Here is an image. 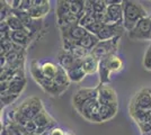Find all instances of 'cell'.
Returning a JSON list of instances; mask_svg holds the SVG:
<instances>
[{
	"mask_svg": "<svg viewBox=\"0 0 151 135\" xmlns=\"http://www.w3.org/2000/svg\"><path fill=\"white\" fill-rule=\"evenodd\" d=\"M35 36H36V35H34L31 31H28L27 28H25V29L15 31V32L10 31L7 39H10V41H13L15 44H17V45H19V46H22V47L27 49L28 45L31 44V42L34 39Z\"/></svg>",
	"mask_w": 151,
	"mask_h": 135,
	"instance_id": "cell-14",
	"label": "cell"
},
{
	"mask_svg": "<svg viewBox=\"0 0 151 135\" xmlns=\"http://www.w3.org/2000/svg\"><path fill=\"white\" fill-rule=\"evenodd\" d=\"M120 39L121 37H115V39H109V41L99 42L98 45L90 53L94 56H96L98 60L105 58V56L109 55V54L116 53L117 49H119V45H120Z\"/></svg>",
	"mask_w": 151,
	"mask_h": 135,
	"instance_id": "cell-9",
	"label": "cell"
},
{
	"mask_svg": "<svg viewBox=\"0 0 151 135\" xmlns=\"http://www.w3.org/2000/svg\"><path fill=\"white\" fill-rule=\"evenodd\" d=\"M104 17L105 25H123V1H108Z\"/></svg>",
	"mask_w": 151,
	"mask_h": 135,
	"instance_id": "cell-6",
	"label": "cell"
},
{
	"mask_svg": "<svg viewBox=\"0 0 151 135\" xmlns=\"http://www.w3.org/2000/svg\"><path fill=\"white\" fill-rule=\"evenodd\" d=\"M67 135H75V134H73L72 132H70V131H68V134H67Z\"/></svg>",
	"mask_w": 151,
	"mask_h": 135,
	"instance_id": "cell-26",
	"label": "cell"
},
{
	"mask_svg": "<svg viewBox=\"0 0 151 135\" xmlns=\"http://www.w3.org/2000/svg\"><path fill=\"white\" fill-rule=\"evenodd\" d=\"M45 109L43 101L38 97H29L23 100L20 105L15 107L12 111H9L8 119H12L20 126L25 127L29 122H33L34 118Z\"/></svg>",
	"mask_w": 151,
	"mask_h": 135,
	"instance_id": "cell-1",
	"label": "cell"
},
{
	"mask_svg": "<svg viewBox=\"0 0 151 135\" xmlns=\"http://www.w3.org/2000/svg\"><path fill=\"white\" fill-rule=\"evenodd\" d=\"M40 66H41L42 73L44 74L45 77L55 81V78H57V74L58 72H59V69H60V64L54 63L52 61H44V62H41L40 63Z\"/></svg>",
	"mask_w": 151,
	"mask_h": 135,
	"instance_id": "cell-19",
	"label": "cell"
},
{
	"mask_svg": "<svg viewBox=\"0 0 151 135\" xmlns=\"http://www.w3.org/2000/svg\"><path fill=\"white\" fill-rule=\"evenodd\" d=\"M99 107L101 104L98 101L97 97L90 98L87 101L80 105L79 107L75 108L79 115L83 117L86 121L90 123H101V116H99Z\"/></svg>",
	"mask_w": 151,
	"mask_h": 135,
	"instance_id": "cell-5",
	"label": "cell"
},
{
	"mask_svg": "<svg viewBox=\"0 0 151 135\" xmlns=\"http://www.w3.org/2000/svg\"><path fill=\"white\" fill-rule=\"evenodd\" d=\"M145 135H151V133H150V134H145Z\"/></svg>",
	"mask_w": 151,
	"mask_h": 135,
	"instance_id": "cell-27",
	"label": "cell"
},
{
	"mask_svg": "<svg viewBox=\"0 0 151 135\" xmlns=\"http://www.w3.org/2000/svg\"><path fill=\"white\" fill-rule=\"evenodd\" d=\"M55 14H57V20L63 18L64 16L70 14V1L69 0H59L57 1V9H55Z\"/></svg>",
	"mask_w": 151,
	"mask_h": 135,
	"instance_id": "cell-22",
	"label": "cell"
},
{
	"mask_svg": "<svg viewBox=\"0 0 151 135\" xmlns=\"http://www.w3.org/2000/svg\"><path fill=\"white\" fill-rule=\"evenodd\" d=\"M50 1L49 0H32L31 8L26 11L28 17L35 20H42L50 11Z\"/></svg>",
	"mask_w": 151,
	"mask_h": 135,
	"instance_id": "cell-13",
	"label": "cell"
},
{
	"mask_svg": "<svg viewBox=\"0 0 151 135\" xmlns=\"http://www.w3.org/2000/svg\"><path fill=\"white\" fill-rule=\"evenodd\" d=\"M150 92H151V88H150Z\"/></svg>",
	"mask_w": 151,
	"mask_h": 135,
	"instance_id": "cell-28",
	"label": "cell"
},
{
	"mask_svg": "<svg viewBox=\"0 0 151 135\" xmlns=\"http://www.w3.org/2000/svg\"><path fill=\"white\" fill-rule=\"evenodd\" d=\"M5 23L7 24V26L9 27V29L10 31H13V32H15V31H22V29H25L26 27L25 25H24V23H23V20L19 18L18 16H16L15 14H13L7 18L6 20H4Z\"/></svg>",
	"mask_w": 151,
	"mask_h": 135,
	"instance_id": "cell-21",
	"label": "cell"
},
{
	"mask_svg": "<svg viewBox=\"0 0 151 135\" xmlns=\"http://www.w3.org/2000/svg\"><path fill=\"white\" fill-rule=\"evenodd\" d=\"M98 97V90L97 87L94 88H80L75 92V95L72 97V105L73 107L77 108L80 105L87 101L90 98H96Z\"/></svg>",
	"mask_w": 151,
	"mask_h": 135,
	"instance_id": "cell-15",
	"label": "cell"
},
{
	"mask_svg": "<svg viewBox=\"0 0 151 135\" xmlns=\"http://www.w3.org/2000/svg\"><path fill=\"white\" fill-rule=\"evenodd\" d=\"M119 111V106H109V105H101L99 107V116L101 123L108 122L113 119Z\"/></svg>",
	"mask_w": 151,
	"mask_h": 135,
	"instance_id": "cell-20",
	"label": "cell"
},
{
	"mask_svg": "<svg viewBox=\"0 0 151 135\" xmlns=\"http://www.w3.org/2000/svg\"><path fill=\"white\" fill-rule=\"evenodd\" d=\"M124 68L123 60L116 54H109L99 60V84H111V74L121 72Z\"/></svg>",
	"mask_w": 151,
	"mask_h": 135,
	"instance_id": "cell-3",
	"label": "cell"
},
{
	"mask_svg": "<svg viewBox=\"0 0 151 135\" xmlns=\"http://www.w3.org/2000/svg\"><path fill=\"white\" fill-rule=\"evenodd\" d=\"M81 68L87 76L95 74L98 72V69H99V60L94 56L91 53H89L87 56L81 59Z\"/></svg>",
	"mask_w": 151,
	"mask_h": 135,
	"instance_id": "cell-18",
	"label": "cell"
},
{
	"mask_svg": "<svg viewBox=\"0 0 151 135\" xmlns=\"http://www.w3.org/2000/svg\"><path fill=\"white\" fill-rule=\"evenodd\" d=\"M150 17H151V15H150Z\"/></svg>",
	"mask_w": 151,
	"mask_h": 135,
	"instance_id": "cell-29",
	"label": "cell"
},
{
	"mask_svg": "<svg viewBox=\"0 0 151 135\" xmlns=\"http://www.w3.org/2000/svg\"><path fill=\"white\" fill-rule=\"evenodd\" d=\"M34 124L37 127V135H42L43 133L50 131L51 129L58 126L57 119L51 115L50 113L46 109H43L40 114H38L35 118H34Z\"/></svg>",
	"mask_w": 151,
	"mask_h": 135,
	"instance_id": "cell-10",
	"label": "cell"
},
{
	"mask_svg": "<svg viewBox=\"0 0 151 135\" xmlns=\"http://www.w3.org/2000/svg\"><path fill=\"white\" fill-rule=\"evenodd\" d=\"M60 33H61V39H69L76 44H78L79 41H81L85 36H87L89 32L80 25H73V26H62L59 27Z\"/></svg>",
	"mask_w": 151,
	"mask_h": 135,
	"instance_id": "cell-8",
	"label": "cell"
},
{
	"mask_svg": "<svg viewBox=\"0 0 151 135\" xmlns=\"http://www.w3.org/2000/svg\"><path fill=\"white\" fill-rule=\"evenodd\" d=\"M40 63H41L40 61H33L31 63L29 70H31L32 78L35 80V82L44 90L46 94H49L51 96H61L65 91V89L62 88L61 86H59L54 80L45 77L41 71Z\"/></svg>",
	"mask_w": 151,
	"mask_h": 135,
	"instance_id": "cell-4",
	"label": "cell"
},
{
	"mask_svg": "<svg viewBox=\"0 0 151 135\" xmlns=\"http://www.w3.org/2000/svg\"><path fill=\"white\" fill-rule=\"evenodd\" d=\"M129 106L142 110H151V92L150 88H142L135 92L130 100Z\"/></svg>",
	"mask_w": 151,
	"mask_h": 135,
	"instance_id": "cell-12",
	"label": "cell"
},
{
	"mask_svg": "<svg viewBox=\"0 0 151 135\" xmlns=\"http://www.w3.org/2000/svg\"><path fill=\"white\" fill-rule=\"evenodd\" d=\"M104 25H105L104 23H101V21H99V20H96L95 23H93V24H90L89 26H87L86 29H87L90 34H93V35H96V36H97V35L99 34V32L103 29Z\"/></svg>",
	"mask_w": 151,
	"mask_h": 135,
	"instance_id": "cell-24",
	"label": "cell"
},
{
	"mask_svg": "<svg viewBox=\"0 0 151 135\" xmlns=\"http://www.w3.org/2000/svg\"><path fill=\"white\" fill-rule=\"evenodd\" d=\"M58 64H60L65 71H69L76 66H81V59L73 56L71 53L61 50L58 53Z\"/></svg>",
	"mask_w": 151,
	"mask_h": 135,
	"instance_id": "cell-16",
	"label": "cell"
},
{
	"mask_svg": "<svg viewBox=\"0 0 151 135\" xmlns=\"http://www.w3.org/2000/svg\"><path fill=\"white\" fill-rule=\"evenodd\" d=\"M142 64H143V68H145V70L151 71V43L149 44V46L147 47V50L145 52Z\"/></svg>",
	"mask_w": 151,
	"mask_h": 135,
	"instance_id": "cell-25",
	"label": "cell"
},
{
	"mask_svg": "<svg viewBox=\"0 0 151 135\" xmlns=\"http://www.w3.org/2000/svg\"><path fill=\"white\" fill-rule=\"evenodd\" d=\"M148 17V13L143 5L133 0L123 1V26L126 32H131L139 21Z\"/></svg>",
	"mask_w": 151,
	"mask_h": 135,
	"instance_id": "cell-2",
	"label": "cell"
},
{
	"mask_svg": "<svg viewBox=\"0 0 151 135\" xmlns=\"http://www.w3.org/2000/svg\"><path fill=\"white\" fill-rule=\"evenodd\" d=\"M98 90V101L101 105H109V106H119L116 91L111 84H99L97 86Z\"/></svg>",
	"mask_w": 151,
	"mask_h": 135,
	"instance_id": "cell-11",
	"label": "cell"
},
{
	"mask_svg": "<svg viewBox=\"0 0 151 135\" xmlns=\"http://www.w3.org/2000/svg\"><path fill=\"white\" fill-rule=\"evenodd\" d=\"M67 72H68V76H69V79L71 82H80L87 76L81 66H76V68L67 71Z\"/></svg>",
	"mask_w": 151,
	"mask_h": 135,
	"instance_id": "cell-23",
	"label": "cell"
},
{
	"mask_svg": "<svg viewBox=\"0 0 151 135\" xmlns=\"http://www.w3.org/2000/svg\"><path fill=\"white\" fill-rule=\"evenodd\" d=\"M125 28L123 25H104L103 29L97 35V37L101 42L109 41L115 37H122Z\"/></svg>",
	"mask_w": 151,
	"mask_h": 135,
	"instance_id": "cell-17",
	"label": "cell"
},
{
	"mask_svg": "<svg viewBox=\"0 0 151 135\" xmlns=\"http://www.w3.org/2000/svg\"><path fill=\"white\" fill-rule=\"evenodd\" d=\"M129 39L133 41H151V17L148 16L139 21L131 32Z\"/></svg>",
	"mask_w": 151,
	"mask_h": 135,
	"instance_id": "cell-7",
	"label": "cell"
}]
</instances>
